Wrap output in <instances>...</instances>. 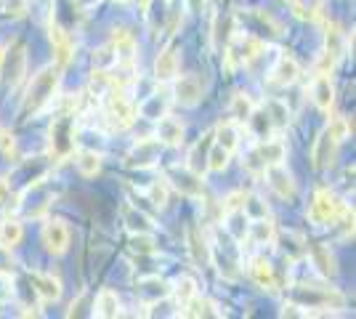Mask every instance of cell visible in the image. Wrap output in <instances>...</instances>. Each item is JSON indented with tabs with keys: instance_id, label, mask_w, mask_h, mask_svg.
<instances>
[{
	"instance_id": "6da1fadb",
	"label": "cell",
	"mask_w": 356,
	"mask_h": 319,
	"mask_svg": "<svg viewBox=\"0 0 356 319\" xmlns=\"http://www.w3.org/2000/svg\"><path fill=\"white\" fill-rule=\"evenodd\" d=\"M59 77L61 69L54 67V64H48V67L35 72L30 88H27V96L22 101V115L24 117H38L45 106L54 101V96L59 91Z\"/></svg>"
},
{
	"instance_id": "7a4b0ae2",
	"label": "cell",
	"mask_w": 356,
	"mask_h": 319,
	"mask_svg": "<svg viewBox=\"0 0 356 319\" xmlns=\"http://www.w3.org/2000/svg\"><path fill=\"white\" fill-rule=\"evenodd\" d=\"M27 75V46L22 40H14L0 54V80L6 88H16Z\"/></svg>"
},
{
	"instance_id": "3957f363",
	"label": "cell",
	"mask_w": 356,
	"mask_h": 319,
	"mask_svg": "<svg viewBox=\"0 0 356 319\" xmlns=\"http://www.w3.org/2000/svg\"><path fill=\"white\" fill-rule=\"evenodd\" d=\"M48 138H51V154L56 160H67L74 154V115L72 112H64L56 120L51 122V131H48Z\"/></svg>"
},
{
	"instance_id": "277c9868",
	"label": "cell",
	"mask_w": 356,
	"mask_h": 319,
	"mask_svg": "<svg viewBox=\"0 0 356 319\" xmlns=\"http://www.w3.org/2000/svg\"><path fill=\"white\" fill-rule=\"evenodd\" d=\"M104 117L112 122V128L125 131L136 120V106L122 91H106L104 93Z\"/></svg>"
},
{
	"instance_id": "5b68a950",
	"label": "cell",
	"mask_w": 356,
	"mask_h": 319,
	"mask_svg": "<svg viewBox=\"0 0 356 319\" xmlns=\"http://www.w3.org/2000/svg\"><path fill=\"white\" fill-rule=\"evenodd\" d=\"M341 208H343L341 199L335 197L327 186H316V189H314L312 205H309V221L316 224V227H327V224H332V221L338 218Z\"/></svg>"
},
{
	"instance_id": "8992f818",
	"label": "cell",
	"mask_w": 356,
	"mask_h": 319,
	"mask_svg": "<svg viewBox=\"0 0 356 319\" xmlns=\"http://www.w3.org/2000/svg\"><path fill=\"white\" fill-rule=\"evenodd\" d=\"M160 152H163V144L157 141V136L138 138V141L134 144V149H131V152H128V157H125V163H128V167L147 170V167L157 165Z\"/></svg>"
},
{
	"instance_id": "52a82bcc",
	"label": "cell",
	"mask_w": 356,
	"mask_h": 319,
	"mask_svg": "<svg viewBox=\"0 0 356 319\" xmlns=\"http://www.w3.org/2000/svg\"><path fill=\"white\" fill-rule=\"evenodd\" d=\"M266 170V181L271 186V192L277 195L280 199H287V202H293L298 197V183L293 179V173L287 170L284 163H277V165H268L264 167Z\"/></svg>"
},
{
	"instance_id": "ba28073f",
	"label": "cell",
	"mask_w": 356,
	"mask_h": 319,
	"mask_svg": "<svg viewBox=\"0 0 356 319\" xmlns=\"http://www.w3.org/2000/svg\"><path fill=\"white\" fill-rule=\"evenodd\" d=\"M168 183L181 192L184 197H192V199H200L205 195V183H202V176H197L194 170L189 167H173L170 173H168Z\"/></svg>"
},
{
	"instance_id": "9c48e42d",
	"label": "cell",
	"mask_w": 356,
	"mask_h": 319,
	"mask_svg": "<svg viewBox=\"0 0 356 319\" xmlns=\"http://www.w3.org/2000/svg\"><path fill=\"white\" fill-rule=\"evenodd\" d=\"M43 247L51 256H64L70 250V227L61 218H51L43 227Z\"/></svg>"
},
{
	"instance_id": "30bf717a",
	"label": "cell",
	"mask_w": 356,
	"mask_h": 319,
	"mask_svg": "<svg viewBox=\"0 0 356 319\" xmlns=\"http://www.w3.org/2000/svg\"><path fill=\"white\" fill-rule=\"evenodd\" d=\"M48 27H51V46H54V67H59L61 72H64L67 64L74 56V43L72 38H70V32H64L59 24H54V19H51Z\"/></svg>"
},
{
	"instance_id": "8fae6325",
	"label": "cell",
	"mask_w": 356,
	"mask_h": 319,
	"mask_svg": "<svg viewBox=\"0 0 356 319\" xmlns=\"http://www.w3.org/2000/svg\"><path fill=\"white\" fill-rule=\"evenodd\" d=\"M300 75V67H298L296 56H290V54H282L277 64L271 67V72H268V85L271 88H287V85H293Z\"/></svg>"
},
{
	"instance_id": "7c38bea8",
	"label": "cell",
	"mask_w": 356,
	"mask_h": 319,
	"mask_svg": "<svg viewBox=\"0 0 356 319\" xmlns=\"http://www.w3.org/2000/svg\"><path fill=\"white\" fill-rule=\"evenodd\" d=\"M306 253H309V259H312L314 269L327 277V279H332L335 274H338V261H335V253L322 243H306Z\"/></svg>"
},
{
	"instance_id": "4fadbf2b",
	"label": "cell",
	"mask_w": 356,
	"mask_h": 319,
	"mask_svg": "<svg viewBox=\"0 0 356 319\" xmlns=\"http://www.w3.org/2000/svg\"><path fill=\"white\" fill-rule=\"evenodd\" d=\"M112 48H115V56L118 64L125 69H134L136 64V38L125 27H118L112 32Z\"/></svg>"
},
{
	"instance_id": "5bb4252c",
	"label": "cell",
	"mask_w": 356,
	"mask_h": 319,
	"mask_svg": "<svg viewBox=\"0 0 356 319\" xmlns=\"http://www.w3.org/2000/svg\"><path fill=\"white\" fill-rule=\"evenodd\" d=\"M335 154H338V141L330 136L327 131L319 133V138L314 141L312 147V163L316 170H327V167L335 163Z\"/></svg>"
},
{
	"instance_id": "9a60e30c",
	"label": "cell",
	"mask_w": 356,
	"mask_h": 319,
	"mask_svg": "<svg viewBox=\"0 0 356 319\" xmlns=\"http://www.w3.org/2000/svg\"><path fill=\"white\" fill-rule=\"evenodd\" d=\"M252 154L261 163V167L277 165V163H284L287 157V144L282 138H261V144L252 149Z\"/></svg>"
},
{
	"instance_id": "2e32d148",
	"label": "cell",
	"mask_w": 356,
	"mask_h": 319,
	"mask_svg": "<svg viewBox=\"0 0 356 319\" xmlns=\"http://www.w3.org/2000/svg\"><path fill=\"white\" fill-rule=\"evenodd\" d=\"M173 96L181 106H197L202 101V83L197 75H184L176 80Z\"/></svg>"
},
{
	"instance_id": "e0dca14e",
	"label": "cell",
	"mask_w": 356,
	"mask_h": 319,
	"mask_svg": "<svg viewBox=\"0 0 356 319\" xmlns=\"http://www.w3.org/2000/svg\"><path fill=\"white\" fill-rule=\"evenodd\" d=\"M176 75H178V48H176V43H168V46L157 54L154 77H157V83H170V80H176Z\"/></svg>"
},
{
	"instance_id": "ac0fdd59",
	"label": "cell",
	"mask_w": 356,
	"mask_h": 319,
	"mask_svg": "<svg viewBox=\"0 0 356 319\" xmlns=\"http://www.w3.org/2000/svg\"><path fill=\"white\" fill-rule=\"evenodd\" d=\"M312 99L319 106V112H330L335 104V85H332V75H314L312 80Z\"/></svg>"
},
{
	"instance_id": "d6986e66",
	"label": "cell",
	"mask_w": 356,
	"mask_h": 319,
	"mask_svg": "<svg viewBox=\"0 0 356 319\" xmlns=\"http://www.w3.org/2000/svg\"><path fill=\"white\" fill-rule=\"evenodd\" d=\"M186 243H189V256L192 261L202 269V266H210V261H213V250H210V243L208 237L200 231L197 227H189L186 231Z\"/></svg>"
},
{
	"instance_id": "ffe728a7",
	"label": "cell",
	"mask_w": 356,
	"mask_h": 319,
	"mask_svg": "<svg viewBox=\"0 0 356 319\" xmlns=\"http://www.w3.org/2000/svg\"><path fill=\"white\" fill-rule=\"evenodd\" d=\"M136 295L144 301V304H157L170 295V288L165 285L160 277H141L136 282Z\"/></svg>"
},
{
	"instance_id": "44dd1931",
	"label": "cell",
	"mask_w": 356,
	"mask_h": 319,
	"mask_svg": "<svg viewBox=\"0 0 356 319\" xmlns=\"http://www.w3.org/2000/svg\"><path fill=\"white\" fill-rule=\"evenodd\" d=\"M346 48H348V35L341 30L338 22H327L325 30V51L335 61H341L346 56Z\"/></svg>"
},
{
	"instance_id": "7402d4cb",
	"label": "cell",
	"mask_w": 356,
	"mask_h": 319,
	"mask_svg": "<svg viewBox=\"0 0 356 319\" xmlns=\"http://www.w3.org/2000/svg\"><path fill=\"white\" fill-rule=\"evenodd\" d=\"M30 282H32V288H35V293H38L43 301H59L61 298L59 277H54V274H43V272H32Z\"/></svg>"
},
{
	"instance_id": "603a6c76",
	"label": "cell",
	"mask_w": 356,
	"mask_h": 319,
	"mask_svg": "<svg viewBox=\"0 0 356 319\" xmlns=\"http://www.w3.org/2000/svg\"><path fill=\"white\" fill-rule=\"evenodd\" d=\"M250 277L255 279V285H258V288L268 290V293H274V290H277V274H274V266H271L264 256L250 259Z\"/></svg>"
},
{
	"instance_id": "cb8c5ba5",
	"label": "cell",
	"mask_w": 356,
	"mask_h": 319,
	"mask_svg": "<svg viewBox=\"0 0 356 319\" xmlns=\"http://www.w3.org/2000/svg\"><path fill=\"white\" fill-rule=\"evenodd\" d=\"M157 141L160 144H168V147H178L184 141V122L176 120V117H168L163 115L157 120Z\"/></svg>"
},
{
	"instance_id": "d4e9b609",
	"label": "cell",
	"mask_w": 356,
	"mask_h": 319,
	"mask_svg": "<svg viewBox=\"0 0 356 319\" xmlns=\"http://www.w3.org/2000/svg\"><path fill=\"white\" fill-rule=\"evenodd\" d=\"M93 314L96 317H104V319H115L120 317V298L118 293L112 288H102L96 301H93Z\"/></svg>"
},
{
	"instance_id": "484cf974",
	"label": "cell",
	"mask_w": 356,
	"mask_h": 319,
	"mask_svg": "<svg viewBox=\"0 0 356 319\" xmlns=\"http://www.w3.org/2000/svg\"><path fill=\"white\" fill-rule=\"evenodd\" d=\"M213 138H216V144L223 147L226 152H237L239 147V125L234 120H221L218 122V128L213 131Z\"/></svg>"
},
{
	"instance_id": "4316f807",
	"label": "cell",
	"mask_w": 356,
	"mask_h": 319,
	"mask_svg": "<svg viewBox=\"0 0 356 319\" xmlns=\"http://www.w3.org/2000/svg\"><path fill=\"white\" fill-rule=\"evenodd\" d=\"M122 221H125V227H128L131 234H152L154 231V221L149 218L147 213L136 211L134 205L122 208Z\"/></svg>"
},
{
	"instance_id": "83f0119b",
	"label": "cell",
	"mask_w": 356,
	"mask_h": 319,
	"mask_svg": "<svg viewBox=\"0 0 356 319\" xmlns=\"http://www.w3.org/2000/svg\"><path fill=\"white\" fill-rule=\"evenodd\" d=\"M210 144H213V131L200 138V141H197V144L192 147V152H189V163H186V167H189V170H194L197 176H202V170L208 167Z\"/></svg>"
},
{
	"instance_id": "f1b7e54d",
	"label": "cell",
	"mask_w": 356,
	"mask_h": 319,
	"mask_svg": "<svg viewBox=\"0 0 356 319\" xmlns=\"http://www.w3.org/2000/svg\"><path fill=\"white\" fill-rule=\"evenodd\" d=\"M248 237H250L252 243L258 245V247H264V245H271L274 240H277V229H274V224H271V218H255L250 224V229H248Z\"/></svg>"
},
{
	"instance_id": "f546056e",
	"label": "cell",
	"mask_w": 356,
	"mask_h": 319,
	"mask_svg": "<svg viewBox=\"0 0 356 319\" xmlns=\"http://www.w3.org/2000/svg\"><path fill=\"white\" fill-rule=\"evenodd\" d=\"M223 218H226V229H229V234L237 240V243H245V237H248V229H250V218L245 215V211L239 208V211H232V213H223Z\"/></svg>"
},
{
	"instance_id": "4dcf8cb0",
	"label": "cell",
	"mask_w": 356,
	"mask_h": 319,
	"mask_svg": "<svg viewBox=\"0 0 356 319\" xmlns=\"http://www.w3.org/2000/svg\"><path fill=\"white\" fill-rule=\"evenodd\" d=\"M138 115L141 117H147V120H160L163 115H168V99H163L160 93H154V96H147L141 104H138Z\"/></svg>"
},
{
	"instance_id": "1f68e13d",
	"label": "cell",
	"mask_w": 356,
	"mask_h": 319,
	"mask_svg": "<svg viewBox=\"0 0 356 319\" xmlns=\"http://www.w3.org/2000/svg\"><path fill=\"white\" fill-rule=\"evenodd\" d=\"M22 237H24V229H22V224L19 221H3L0 224V247L3 250H11V247H16V245L22 243Z\"/></svg>"
},
{
	"instance_id": "d6a6232c",
	"label": "cell",
	"mask_w": 356,
	"mask_h": 319,
	"mask_svg": "<svg viewBox=\"0 0 356 319\" xmlns=\"http://www.w3.org/2000/svg\"><path fill=\"white\" fill-rule=\"evenodd\" d=\"M252 112H255V101L250 99V93H237L232 101V120L237 125H245Z\"/></svg>"
},
{
	"instance_id": "836d02e7",
	"label": "cell",
	"mask_w": 356,
	"mask_h": 319,
	"mask_svg": "<svg viewBox=\"0 0 356 319\" xmlns=\"http://www.w3.org/2000/svg\"><path fill=\"white\" fill-rule=\"evenodd\" d=\"M170 293H173L176 304L184 309V306L189 304L194 295H197V282H194L192 277H181V279H176V285L170 288Z\"/></svg>"
},
{
	"instance_id": "e575fe53",
	"label": "cell",
	"mask_w": 356,
	"mask_h": 319,
	"mask_svg": "<svg viewBox=\"0 0 356 319\" xmlns=\"http://www.w3.org/2000/svg\"><path fill=\"white\" fill-rule=\"evenodd\" d=\"M234 19L232 16H226V19H216V24H213V46L216 48H221V46H226L232 38H234Z\"/></svg>"
},
{
	"instance_id": "d590c367",
	"label": "cell",
	"mask_w": 356,
	"mask_h": 319,
	"mask_svg": "<svg viewBox=\"0 0 356 319\" xmlns=\"http://www.w3.org/2000/svg\"><path fill=\"white\" fill-rule=\"evenodd\" d=\"M77 170H80V176H86V179H93L99 170H102V154L99 152H80L77 154Z\"/></svg>"
},
{
	"instance_id": "8d00e7d4",
	"label": "cell",
	"mask_w": 356,
	"mask_h": 319,
	"mask_svg": "<svg viewBox=\"0 0 356 319\" xmlns=\"http://www.w3.org/2000/svg\"><path fill=\"white\" fill-rule=\"evenodd\" d=\"M248 125H250V131L258 138H268V133L274 131V122H271L266 109H264V112H258V109H255L250 117H248Z\"/></svg>"
},
{
	"instance_id": "74e56055",
	"label": "cell",
	"mask_w": 356,
	"mask_h": 319,
	"mask_svg": "<svg viewBox=\"0 0 356 319\" xmlns=\"http://www.w3.org/2000/svg\"><path fill=\"white\" fill-rule=\"evenodd\" d=\"M282 250H284V256L290 261H298L300 256H306V240L300 237V234H296V231H287L282 237Z\"/></svg>"
},
{
	"instance_id": "f35d334b",
	"label": "cell",
	"mask_w": 356,
	"mask_h": 319,
	"mask_svg": "<svg viewBox=\"0 0 356 319\" xmlns=\"http://www.w3.org/2000/svg\"><path fill=\"white\" fill-rule=\"evenodd\" d=\"M147 195L152 199V205L163 211L165 205H168V197H170V183H168V179H157V181L149 186Z\"/></svg>"
},
{
	"instance_id": "ab89813d",
	"label": "cell",
	"mask_w": 356,
	"mask_h": 319,
	"mask_svg": "<svg viewBox=\"0 0 356 319\" xmlns=\"http://www.w3.org/2000/svg\"><path fill=\"white\" fill-rule=\"evenodd\" d=\"M229 157H232V152H226L223 147H218V144L213 141V144H210V152H208V170H213V173H223L226 165H229Z\"/></svg>"
},
{
	"instance_id": "60d3db41",
	"label": "cell",
	"mask_w": 356,
	"mask_h": 319,
	"mask_svg": "<svg viewBox=\"0 0 356 319\" xmlns=\"http://www.w3.org/2000/svg\"><path fill=\"white\" fill-rule=\"evenodd\" d=\"M327 133L335 138L338 144H343L346 138H351V133H354V120H348V117H335V120L327 125Z\"/></svg>"
},
{
	"instance_id": "b9f144b4",
	"label": "cell",
	"mask_w": 356,
	"mask_h": 319,
	"mask_svg": "<svg viewBox=\"0 0 356 319\" xmlns=\"http://www.w3.org/2000/svg\"><path fill=\"white\" fill-rule=\"evenodd\" d=\"M118 64V56H115V48L112 46H102L93 51V69H112Z\"/></svg>"
},
{
	"instance_id": "7bdbcfd3",
	"label": "cell",
	"mask_w": 356,
	"mask_h": 319,
	"mask_svg": "<svg viewBox=\"0 0 356 319\" xmlns=\"http://www.w3.org/2000/svg\"><path fill=\"white\" fill-rule=\"evenodd\" d=\"M266 112H268V117H271L274 125H284V122L290 120V109H287L284 101H268Z\"/></svg>"
},
{
	"instance_id": "ee69618b",
	"label": "cell",
	"mask_w": 356,
	"mask_h": 319,
	"mask_svg": "<svg viewBox=\"0 0 356 319\" xmlns=\"http://www.w3.org/2000/svg\"><path fill=\"white\" fill-rule=\"evenodd\" d=\"M131 247H134L136 253H141V256H152V253L157 250L152 234H134V237H131Z\"/></svg>"
},
{
	"instance_id": "f6af8a7d",
	"label": "cell",
	"mask_w": 356,
	"mask_h": 319,
	"mask_svg": "<svg viewBox=\"0 0 356 319\" xmlns=\"http://www.w3.org/2000/svg\"><path fill=\"white\" fill-rule=\"evenodd\" d=\"M0 152L6 154L8 160H16V157H19V149H16L14 133H8V131H0Z\"/></svg>"
},
{
	"instance_id": "bcb514c9",
	"label": "cell",
	"mask_w": 356,
	"mask_h": 319,
	"mask_svg": "<svg viewBox=\"0 0 356 319\" xmlns=\"http://www.w3.org/2000/svg\"><path fill=\"white\" fill-rule=\"evenodd\" d=\"M30 11V0H6V14L22 19V16Z\"/></svg>"
},
{
	"instance_id": "7dc6e473",
	"label": "cell",
	"mask_w": 356,
	"mask_h": 319,
	"mask_svg": "<svg viewBox=\"0 0 356 319\" xmlns=\"http://www.w3.org/2000/svg\"><path fill=\"white\" fill-rule=\"evenodd\" d=\"M242 202H245V192H232V195L221 202V213L239 211V208H242Z\"/></svg>"
},
{
	"instance_id": "c3c4849f",
	"label": "cell",
	"mask_w": 356,
	"mask_h": 319,
	"mask_svg": "<svg viewBox=\"0 0 356 319\" xmlns=\"http://www.w3.org/2000/svg\"><path fill=\"white\" fill-rule=\"evenodd\" d=\"M8 199H11V183H8V179L0 176V208L8 205Z\"/></svg>"
},
{
	"instance_id": "681fc988",
	"label": "cell",
	"mask_w": 356,
	"mask_h": 319,
	"mask_svg": "<svg viewBox=\"0 0 356 319\" xmlns=\"http://www.w3.org/2000/svg\"><path fill=\"white\" fill-rule=\"evenodd\" d=\"M298 309H300L298 304H287L282 311V317H306V311H298Z\"/></svg>"
},
{
	"instance_id": "f907efd6",
	"label": "cell",
	"mask_w": 356,
	"mask_h": 319,
	"mask_svg": "<svg viewBox=\"0 0 356 319\" xmlns=\"http://www.w3.org/2000/svg\"><path fill=\"white\" fill-rule=\"evenodd\" d=\"M202 6H205V0H186L189 14H200V11H202Z\"/></svg>"
},
{
	"instance_id": "816d5d0a",
	"label": "cell",
	"mask_w": 356,
	"mask_h": 319,
	"mask_svg": "<svg viewBox=\"0 0 356 319\" xmlns=\"http://www.w3.org/2000/svg\"><path fill=\"white\" fill-rule=\"evenodd\" d=\"M136 3L144 8V14H149V3H152V0H136Z\"/></svg>"
}]
</instances>
